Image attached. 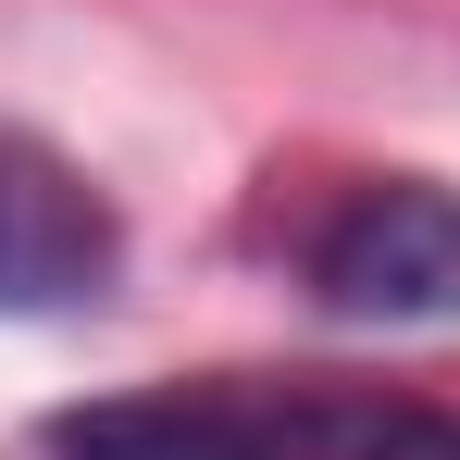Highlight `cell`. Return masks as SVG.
Instances as JSON below:
<instances>
[{
	"mask_svg": "<svg viewBox=\"0 0 460 460\" xmlns=\"http://www.w3.org/2000/svg\"><path fill=\"white\" fill-rule=\"evenodd\" d=\"M311 299L336 323H460V187L374 174L311 236Z\"/></svg>",
	"mask_w": 460,
	"mask_h": 460,
	"instance_id": "obj_1",
	"label": "cell"
},
{
	"mask_svg": "<svg viewBox=\"0 0 460 460\" xmlns=\"http://www.w3.org/2000/svg\"><path fill=\"white\" fill-rule=\"evenodd\" d=\"M125 261L112 199L25 125H0V311H87Z\"/></svg>",
	"mask_w": 460,
	"mask_h": 460,
	"instance_id": "obj_2",
	"label": "cell"
},
{
	"mask_svg": "<svg viewBox=\"0 0 460 460\" xmlns=\"http://www.w3.org/2000/svg\"><path fill=\"white\" fill-rule=\"evenodd\" d=\"M299 448H311L299 411H261L225 385H137V398L50 411L13 460H299Z\"/></svg>",
	"mask_w": 460,
	"mask_h": 460,
	"instance_id": "obj_3",
	"label": "cell"
},
{
	"mask_svg": "<svg viewBox=\"0 0 460 460\" xmlns=\"http://www.w3.org/2000/svg\"><path fill=\"white\" fill-rule=\"evenodd\" d=\"M349 460H460V411H374L349 423Z\"/></svg>",
	"mask_w": 460,
	"mask_h": 460,
	"instance_id": "obj_4",
	"label": "cell"
}]
</instances>
